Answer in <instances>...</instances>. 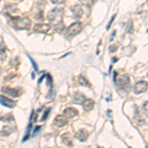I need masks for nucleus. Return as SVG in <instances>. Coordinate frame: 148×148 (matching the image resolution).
Listing matches in <instances>:
<instances>
[{
  "label": "nucleus",
  "mask_w": 148,
  "mask_h": 148,
  "mask_svg": "<svg viewBox=\"0 0 148 148\" xmlns=\"http://www.w3.org/2000/svg\"><path fill=\"white\" fill-rule=\"evenodd\" d=\"M36 20L44 21V14H42V12H39V13H38V15L36 16Z\"/></svg>",
  "instance_id": "nucleus-20"
},
{
  "label": "nucleus",
  "mask_w": 148,
  "mask_h": 148,
  "mask_svg": "<svg viewBox=\"0 0 148 148\" xmlns=\"http://www.w3.org/2000/svg\"><path fill=\"white\" fill-rule=\"evenodd\" d=\"M49 112H51V108H47V111L45 112L44 116H42V121H46V120H47V116H49Z\"/></svg>",
  "instance_id": "nucleus-21"
},
{
  "label": "nucleus",
  "mask_w": 148,
  "mask_h": 148,
  "mask_svg": "<svg viewBox=\"0 0 148 148\" xmlns=\"http://www.w3.org/2000/svg\"><path fill=\"white\" fill-rule=\"evenodd\" d=\"M71 11L73 12V16L76 19L80 18L81 16L83 15V9L80 5H74L72 8H71Z\"/></svg>",
  "instance_id": "nucleus-11"
},
{
  "label": "nucleus",
  "mask_w": 148,
  "mask_h": 148,
  "mask_svg": "<svg viewBox=\"0 0 148 148\" xmlns=\"http://www.w3.org/2000/svg\"><path fill=\"white\" fill-rule=\"evenodd\" d=\"M63 16V10L60 8H54L49 12L47 14V19L51 22H56V21H61Z\"/></svg>",
  "instance_id": "nucleus-1"
},
{
  "label": "nucleus",
  "mask_w": 148,
  "mask_h": 148,
  "mask_svg": "<svg viewBox=\"0 0 148 148\" xmlns=\"http://www.w3.org/2000/svg\"><path fill=\"white\" fill-rule=\"evenodd\" d=\"M82 30V25H81L80 22H76L72 24L68 29H67V33H66V36L68 38H71V37H74V36L78 35L79 33L81 32Z\"/></svg>",
  "instance_id": "nucleus-2"
},
{
  "label": "nucleus",
  "mask_w": 148,
  "mask_h": 148,
  "mask_svg": "<svg viewBox=\"0 0 148 148\" xmlns=\"http://www.w3.org/2000/svg\"><path fill=\"white\" fill-rule=\"evenodd\" d=\"M15 130V128H12L10 127V125H6L4 126L3 128H2L1 132H0V134L3 135V136H6V135H9L11 132H13V130Z\"/></svg>",
  "instance_id": "nucleus-15"
},
{
  "label": "nucleus",
  "mask_w": 148,
  "mask_h": 148,
  "mask_svg": "<svg viewBox=\"0 0 148 148\" xmlns=\"http://www.w3.org/2000/svg\"><path fill=\"white\" fill-rule=\"evenodd\" d=\"M82 106L85 111H91L94 108V101L91 99H85L82 102Z\"/></svg>",
  "instance_id": "nucleus-12"
},
{
  "label": "nucleus",
  "mask_w": 148,
  "mask_h": 148,
  "mask_svg": "<svg viewBox=\"0 0 148 148\" xmlns=\"http://www.w3.org/2000/svg\"><path fill=\"white\" fill-rule=\"evenodd\" d=\"M75 136L77 139H79L80 141H86V139H87V137H88V131L85 130H81L76 133Z\"/></svg>",
  "instance_id": "nucleus-13"
},
{
  "label": "nucleus",
  "mask_w": 148,
  "mask_h": 148,
  "mask_svg": "<svg viewBox=\"0 0 148 148\" xmlns=\"http://www.w3.org/2000/svg\"><path fill=\"white\" fill-rule=\"evenodd\" d=\"M2 93L7 95V96H10V97H13V98H16V97L19 96L18 90L12 89V88H8V87H3V88H2Z\"/></svg>",
  "instance_id": "nucleus-7"
},
{
  "label": "nucleus",
  "mask_w": 148,
  "mask_h": 148,
  "mask_svg": "<svg viewBox=\"0 0 148 148\" xmlns=\"http://www.w3.org/2000/svg\"><path fill=\"white\" fill-rule=\"evenodd\" d=\"M81 2V4H83L84 6H87V7H91L93 5V2L94 0H79Z\"/></svg>",
  "instance_id": "nucleus-18"
},
{
  "label": "nucleus",
  "mask_w": 148,
  "mask_h": 148,
  "mask_svg": "<svg viewBox=\"0 0 148 148\" xmlns=\"http://www.w3.org/2000/svg\"><path fill=\"white\" fill-rule=\"evenodd\" d=\"M49 1L51 2V3H53V4H62V3H64L65 2V0H49Z\"/></svg>",
  "instance_id": "nucleus-22"
},
{
  "label": "nucleus",
  "mask_w": 148,
  "mask_h": 148,
  "mask_svg": "<svg viewBox=\"0 0 148 148\" xmlns=\"http://www.w3.org/2000/svg\"><path fill=\"white\" fill-rule=\"evenodd\" d=\"M126 32L130 33V34H131V33L133 32V25H132V22H131V21H130V22L127 23V26H126Z\"/></svg>",
  "instance_id": "nucleus-19"
},
{
  "label": "nucleus",
  "mask_w": 148,
  "mask_h": 148,
  "mask_svg": "<svg viewBox=\"0 0 148 148\" xmlns=\"http://www.w3.org/2000/svg\"><path fill=\"white\" fill-rule=\"evenodd\" d=\"M35 31L39 33H47L49 30L51 29V26L47 25V24H38L35 26Z\"/></svg>",
  "instance_id": "nucleus-9"
},
{
  "label": "nucleus",
  "mask_w": 148,
  "mask_h": 148,
  "mask_svg": "<svg viewBox=\"0 0 148 148\" xmlns=\"http://www.w3.org/2000/svg\"><path fill=\"white\" fill-rule=\"evenodd\" d=\"M40 128H42V126H37V127H36V130H34V135L39 132V130H40Z\"/></svg>",
  "instance_id": "nucleus-26"
},
{
  "label": "nucleus",
  "mask_w": 148,
  "mask_h": 148,
  "mask_svg": "<svg viewBox=\"0 0 148 148\" xmlns=\"http://www.w3.org/2000/svg\"><path fill=\"white\" fill-rule=\"evenodd\" d=\"M79 83L81 86H85V87H90V86H91L89 83V81L86 79L84 76H80L79 77Z\"/></svg>",
  "instance_id": "nucleus-16"
},
{
  "label": "nucleus",
  "mask_w": 148,
  "mask_h": 148,
  "mask_svg": "<svg viewBox=\"0 0 148 148\" xmlns=\"http://www.w3.org/2000/svg\"><path fill=\"white\" fill-rule=\"evenodd\" d=\"M116 84L118 87H120L121 89H125L127 86H130V77L126 75H123V76H120L119 77V80H114Z\"/></svg>",
  "instance_id": "nucleus-4"
},
{
  "label": "nucleus",
  "mask_w": 148,
  "mask_h": 148,
  "mask_svg": "<svg viewBox=\"0 0 148 148\" xmlns=\"http://www.w3.org/2000/svg\"><path fill=\"white\" fill-rule=\"evenodd\" d=\"M63 114L66 116V118H74L78 114V111L74 108H66L65 110L63 111Z\"/></svg>",
  "instance_id": "nucleus-10"
},
{
  "label": "nucleus",
  "mask_w": 148,
  "mask_h": 148,
  "mask_svg": "<svg viewBox=\"0 0 148 148\" xmlns=\"http://www.w3.org/2000/svg\"><path fill=\"white\" fill-rule=\"evenodd\" d=\"M86 99L85 95H83L80 92H75V94L73 95V101L78 104H82V102Z\"/></svg>",
  "instance_id": "nucleus-14"
},
{
  "label": "nucleus",
  "mask_w": 148,
  "mask_h": 148,
  "mask_svg": "<svg viewBox=\"0 0 148 148\" xmlns=\"http://www.w3.org/2000/svg\"><path fill=\"white\" fill-rule=\"evenodd\" d=\"M16 27L20 30H28L31 27V21L29 18H15Z\"/></svg>",
  "instance_id": "nucleus-3"
},
{
  "label": "nucleus",
  "mask_w": 148,
  "mask_h": 148,
  "mask_svg": "<svg viewBox=\"0 0 148 148\" xmlns=\"http://www.w3.org/2000/svg\"><path fill=\"white\" fill-rule=\"evenodd\" d=\"M5 53H6L5 45H4V42H0V54H1V56H3V58L5 57Z\"/></svg>",
  "instance_id": "nucleus-17"
},
{
  "label": "nucleus",
  "mask_w": 148,
  "mask_h": 148,
  "mask_svg": "<svg viewBox=\"0 0 148 148\" xmlns=\"http://www.w3.org/2000/svg\"><path fill=\"white\" fill-rule=\"evenodd\" d=\"M29 58H30L31 62H32V64H33V66H34L35 70H36V71H38V65H37V63H36V62H35V60H34V59H33V58H32V57H30V56H29Z\"/></svg>",
  "instance_id": "nucleus-23"
},
{
  "label": "nucleus",
  "mask_w": 148,
  "mask_h": 148,
  "mask_svg": "<svg viewBox=\"0 0 148 148\" xmlns=\"http://www.w3.org/2000/svg\"><path fill=\"white\" fill-rule=\"evenodd\" d=\"M67 123H68V120H67V118H66L65 116H57L56 118L54 119V121H53L54 125L59 126V127L67 125Z\"/></svg>",
  "instance_id": "nucleus-6"
},
{
  "label": "nucleus",
  "mask_w": 148,
  "mask_h": 148,
  "mask_svg": "<svg viewBox=\"0 0 148 148\" xmlns=\"http://www.w3.org/2000/svg\"><path fill=\"white\" fill-rule=\"evenodd\" d=\"M116 49H118V46H116V45L111 46V47H110V51H111V52H114V51H116Z\"/></svg>",
  "instance_id": "nucleus-24"
},
{
  "label": "nucleus",
  "mask_w": 148,
  "mask_h": 148,
  "mask_svg": "<svg viewBox=\"0 0 148 148\" xmlns=\"http://www.w3.org/2000/svg\"><path fill=\"white\" fill-rule=\"evenodd\" d=\"M0 104L4 107H7V108H14V106H15V102L3 96H0Z\"/></svg>",
  "instance_id": "nucleus-8"
},
{
  "label": "nucleus",
  "mask_w": 148,
  "mask_h": 148,
  "mask_svg": "<svg viewBox=\"0 0 148 148\" xmlns=\"http://www.w3.org/2000/svg\"><path fill=\"white\" fill-rule=\"evenodd\" d=\"M147 91V83L144 81L137 82L134 86V93L135 94H141Z\"/></svg>",
  "instance_id": "nucleus-5"
},
{
  "label": "nucleus",
  "mask_w": 148,
  "mask_h": 148,
  "mask_svg": "<svg viewBox=\"0 0 148 148\" xmlns=\"http://www.w3.org/2000/svg\"><path fill=\"white\" fill-rule=\"evenodd\" d=\"M114 18H116V15H114V17H112V19H111V20H110V23H109V25L107 26V30H109V29H110V27H111V25H112V23L114 22Z\"/></svg>",
  "instance_id": "nucleus-25"
}]
</instances>
